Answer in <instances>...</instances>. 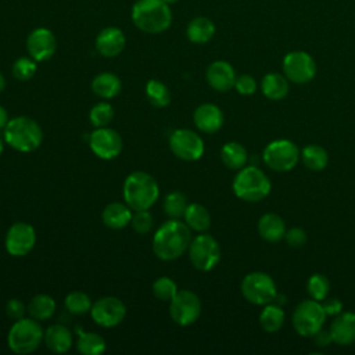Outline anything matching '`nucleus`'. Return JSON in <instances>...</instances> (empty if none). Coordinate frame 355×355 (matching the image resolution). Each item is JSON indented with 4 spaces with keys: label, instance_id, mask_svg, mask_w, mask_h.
I'll return each mask as SVG.
<instances>
[{
    "label": "nucleus",
    "instance_id": "1",
    "mask_svg": "<svg viewBox=\"0 0 355 355\" xmlns=\"http://www.w3.org/2000/svg\"><path fill=\"white\" fill-rule=\"evenodd\" d=\"M190 241V227L184 222L171 218L157 229L153 237V251L162 261H173L189 250Z\"/></svg>",
    "mask_w": 355,
    "mask_h": 355
},
{
    "label": "nucleus",
    "instance_id": "2",
    "mask_svg": "<svg viewBox=\"0 0 355 355\" xmlns=\"http://www.w3.org/2000/svg\"><path fill=\"white\" fill-rule=\"evenodd\" d=\"M132 21L143 32L161 33L172 24V11L164 0H137L132 7Z\"/></svg>",
    "mask_w": 355,
    "mask_h": 355
},
{
    "label": "nucleus",
    "instance_id": "3",
    "mask_svg": "<svg viewBox=\"0 0 355 355\" xmlns=\"http://www.w3.org/2000/svg\"><path fill=\"white\" fill-rule=\"evenodd\" d=\"M158 196V183L147 172H132L123 182V198L133 211L148 209L155 204Z\"/></svg>",
    "mask_w": 355,
    "mask_h": 355
},
{
    "label": "nucleus",
    "instance_id": "4",
    "mask_svg": "<svg viewBox=\"0 0 355 355\" xmlns=\"http://www.w3.org/2000/svg\"><path fill=\"white\" fill-rule=\"evenodd\" d=\"M42 128L29 116L12 118L4 128V141L19 153L35 151L42 144Z\"/></svg>",
    "mask_w": 355,
    "mask_h": 355
},
{
    "label": "nucleus",
    "instance_id": "5",
    "mask_svg": "<svg viewBox=\"0 0 355 355\" xmlns=\"http://www.w3.org/2000/svg\"><path fill=\"white\" fill-rule=\"evenodd\" d=\"M270 189L272 183L269 178L255 165H248L239 169V173L233 180L234 194L247 202L263 200L270 193Z\"/></svg>",
    "mask_w": 355,
    "mask_h": 355
},
{
    "label": "nucleus",
    "instance_id": "6",
    "mask_svg": "<svg viewBox=\"0 0 355 355\" xmlns=\"http://www.w3.org/2000/svg\"><path fill=\"white\" fill-rule=\"evenodd\" d=\"M44 337L42 326L36 319L22 318L15 320L7 334V344L15 354L25 355L37 349Z\"/></svg>",
    "mask_w": 355,
    "mask_h": 355
},
{
    "label": "nucleus",
    "instance_id": "7",
    "mask_svg": "<svg viewBox=\"0 0 355 355\" xmlns=\"http://www.w3.org/2000/svg\"><path fill=\"white\" fill-rule=\"evenodd\" d=\"M326 318L327 315L322 302L311 298L300 302L295 306L291 320L295 331L300 336L312 337L322 329Z\"/></svg>",
    "mask_w": 355,
    "mask_h": 355
},
{
    "label": "nucleus",
    "instance_id": "8",
    "mask_svg": "<svg viewBox=\"0 0 355 355\" xmlns=\"http://www.w3.org/2000/svg\"><path fill=\"white\" fill-rule=\"evenodd\" d=\"M243 297L254 305H266L275 301L277 288L275 280L265 272H251L244 276L240 286Z\"/></svg>",
    "mask_w": 355,
    "mask_h": 355
},
{
    "label": "nucleus",
    "instance_id": "9",
    "mask_svg": "<svg viewBox=\"0 0 355 355\" xmlns=\"http://www.w3.org/2000/svg\"><path fill=\"white\" fill-rule=\"evenodd\" d=\"M189 258L197 270L209 272L220 261L219 243L211 234L201 233L190 241Z\"/></svg>",
    "mask_w": 355,
    "mask_h": 355
},
{
    "label": "nucleus",
    "instance_id": "10",
    "mask_svg": "<svg viewBox=\"0 0 355 355\" xmlns=\"http://www.w3.org/2000/svg\"><path fill=\"white\" fill-rule=\"evenodd\" d=\"M300 157L298 147L286 139L270 141L262 153L263 162L277 172L291 171L298 164Z\"/></svg>",
    "mask_w": 355,
    "mask_h": 355
},
{
    "label": "nucleus",
    "instance_id": "11",
    "mask_svg": "<svg viewBox=\"0 0 355 355\" xmlns=\"http://www.w3.org/2000/svg\"><path fill=\"white\" fill-rule=\"evenodd\" d=\"M201 313V301L198 295L190 290H179L171 300L169 315L179 326L193 324Z\"/></svg>",
    "mask_w": 355,
    "mask_h": 355
},
{
    "label": "nucleus",
    "instance_id": "12",
    "mask_svg": "<svg viewBox=\"0 0 355 355\" xmlns=\"http://www.w3.org/2000/svg\"><path fill=\"white\" fill-rule=\"evenodd\" d=\"M283 72L290 82L304 85L311 82L316 75V64L306 51H290L283 58Z\"/></svg>",
    "mask_w": 355,
    "mask_h": 355
},
{
    "label": "nucleus",
    "instance_id": "13",
    "mask_svg": "<svg viewBox=\"0 0 355 355\" xmlns=\"http://www.w3.org/2000/svg\"><path fill=\"white\" fill-rule=\"evenodd\" d=\"M172 153L183 161H197L204 154V141L194 130L176 129L169 137Z\"/></svg>",
    "mask_w": 355,
    "mask_h": 355
},
{
    "label": "nucleus",
    "instance_id": "14",
    "mask_svg": "<svg viewBox=\"0 0 355 355\" xmlns=\"http://www.w3.org/2000/svg\"><path fill=\"white\" fill-rule=\"evenodd\" d=\"M90 315L98 326L114 327L125 319L126 306L116 297H101L92 305Z\"/></svg>",
    "mask_w": 355,
    "mask_h": 355
},
{
    "label": "nucleus",
    "instance_id": "15",
    "mask_svg": "<svg viewBox=\"0 0 355 355\" xmlns=\"http://www.w3.org/2000/svg\"><path fill=\"white\" fill-rule=\"evenodd\" d=\"M36 243V232L26 222H15L6 234V250L12 257L28 255Z\"/></svg>",
    "mask_w": 355,
    "mask_h": 355
},
{
    "label": "nucleus",
    "instance_id": "16",
    "mask_svg": "<svg viewBox=\"0 0 355 355\" xmlns=\"http://www.w3.org/2000/svg\"><path fill=\"white\" fill-rule=\"evenodd\" d=\"M90 150L101 159H112L122 151V139L119 133L108 126L97 128L89 136Z\"/></svg>",
    "mask_w": 355,
    "mask_h": 355
},
{
    "label": "nucleus",
    "instance_id": "17",
    "mask_svg": "<svg viewBox=\"0 0 355 355\" xmlns=\"http://www.w3.org/2000/svg\"><path fill=\"white\" fill-rule=\"evenodd\" d=\"M57 49L54 33L47 28L33 29L26 39V50L35 61H46L53 57Z\"/></svg>",
    "mask_w": 355,
    "mask_h": 355
},
{
    "label": "nucleus",
    "instance_id": "18",
    "mask_svg": "<svg viewBox=\"0 0 355 355\" xmlns=\"http://www.w3.org/2000/svg\"><path fill=\"white\" fill-rule=\"evenodd\" d=\"M205 78L208 85L216 92H229L234 87L236 82V72L234 68L223 60H216L211 62L207 68Z\"/></svg>",
    "mask_w": 355,
    "mask_h": 355
},
{
    "label": "nucleus",
    "instance_id": "19",
    "mask_svg": "<svg viewBox=\"0 0 355 355\" xmlns=\"http://www.w3.org/2000/svg\"><path fill=\"white\" fill-rule=\"evenodd\" d=\"M193 119L198 130L209 135L218 132L225 121L222 110L211 103H204L198 105L193 114Z\"/></svg>",
    "mask_w": 355,
    "mask_h": 355
},
{
    "label": "nucleus",
    "instance_id": "20",
    "mask_svg": "<svg viewBox=\"0 0 355 355\" xmlns=\"http://www.w3.org/2000/svg\"><path fill=\"white\" fill-rule=\"evenodd\" d=\"M126 44L123 32L116 26H108L100 31L96 37V49L103 57H116Z\"/></svg>",
    "mask_w": 355,
    "mask_h": 355
},
{
    "label": "nucleus",
    "instance_id": "21",
    "mask_svg": "<svg viewBox=\"0 0 355 355\" xmlns=\"http://www.w3.org/2000/svg\"><path fill=\"white\" fill-rule=\"evenodd\" d=\"M333 343L337 345H351L355 343V312H341L330 326Z\"/></svg>",
    "mask_w": 355,
    "mask_h": 355
},
{
    "label": "nucleus",
    "instance_id": "22",
    "mask_svg": "<svg viewBox=\"0 0 355 355\" xmlns=\"http://www.w3.org/2000/svg\"><path fill=\"white\" fill-rule=\"evenodd\" d=\"M46 347L54 354H65L72 347V333L64 324H53L47 327L43 337Z\"/></svg>",
    "mask_w": 355,
    "mask_h": 355
},
{
    "label": "nucleus",
    "instance_id": "23",
    "mask_svg": "<svg viewBox=\"0 0 355 355\" xmlns=\"http://www.w3.org/2000/svg\"><path fill=\"white\" fill-rule=\"evenodd\" d=\"M258 233L259 236L270 243H276L284 239L286 225L284 220L273 212L263 214L258 220Z\"/></svg>",
    "mask_w": 355,
    "mask_h": 355
},
{
    "label": "nucleus",
    "instance_id": "24",
    "mask_svg": "<svg viewBox=\"0 0 355 355\" xmlns=\"http://www.w3.org/2000/svg\"><path fill=\"white\" fill-rule=\"evenodd\" d=\"M103 222L110 229H123L130 223L132 211L128 204L122 202H111L108 204L101 214Z\"/></svg>",
    "mask_w": 355,
    "mask_h": 355
},
{
    "label": "nucleus",
    "instance_id": "25",
    "mask_svg": "<svg viewBox=\"0 0 355 355\" xmlns=\"http://www.w3.org/2000/svg\"><path fill=\"white\" fill-rule=\"evenodd\" d=\"M261 89L263 96H266L269 100H282L288 94L290 85L286 75L270 72L262 78Z\"/></svg>",
    "mask_w": 355,
    "mask_h": 355
},
{
    "label": "nucleus",
    "instance_id": "26",
    "mask_svg": "<svg viewBox=\"0 0 355 355\" xmlns=\"http://www.w3.org/2000/svg\"><path fill=\"white\" fill-rule=\"evenodd\" d=\"M122 83L112 72H101L92 80V90L101 98H112L121 92Z\"/></svg>",
    "mask_w": 355,
    "mask_h": 355
},
{
    "label": "nucleus",
    "instance_id": "27",
    "mask_svg": "<svg viewBox=\"0 0 355 355\" xmlns=\"http://www.w3.org/2000/svg\"><path fill=\"white\" fill-rule=\"evenodd\" d=\"M186 33L191 43L202 44V43L209 42L214 37L215 25L207 17H196L189 22Z\"/></svg>",
    "mask_w": 355,
    "mask_h": 355
},
{
    "label": "nucleus",
    "instance_id": "28",
    "mask_svg": "<svg viewBox=\"0 0 355 355\" xmlns=\"http://www.w3.org/2000/svg\"><path fill=\"white\" fill-rule=\"evenodd\" d=\"M220 159L229 169H241L248 161V153L244 146L237 141L226 143L220 150Z\"/></svg>",
    "mask_w": 355,
    "mask_h": 355
},
{
    "label": "nucleus",
    "instance_id": "29",
    "mask_svg": "<svg viewBox=\"0 0 355 355\" xmlns=\"http://www.w3.org/2000/svg\"><path fill=\"white\" fill-rule=\"evenodd\" d=\"M183 218H184V223L190 229L200 232V233L207 232L211 226V215H209L208 209L204 205L197 204V202L187 205Z\"/></svg>",
    "mask_w": 355,
    "mask_h": 355
},
{
    "label": "nucleus",
    "instance_id": "30",
    "mask_svg": "<svg viewBox=\"0 0 355 355\" xmlns=\"http://www.w3.org/2000/svg\"><path fill=\"white\" fill-rule=\"evenodd\" d=\"M284 323V311L280 305L266 304L259 315V324L266 333H276Z\"/></svg>",
    "mask_w": 355,
    "mask_h": 355
},
{
    "label": "nucleus",
    "instance_id": "31",
    "mask_svg": "<svg viewBox=\"0 0 355 355\" xmlns=\"http://www.w3.org/2000/svg\"><path fill=\"white\" fill-rule=\"evenodd\" d=\"M28 312L36 320H46L55 312V301L47 294H37L29 301Z\"/></svg>",
    "mask_w": 355,
    "mask_h": 355
},
{
    "label": "nucleus",
    "instance_id": "32",
    "mask_svg": "<svg viewBox=\"0 0 355 355\" xmlns=\"http://www.w3.org/2000/svg\"><path fill=\"white\" fill-rule=\"evenodd\" d=\"M301 159H302V164L308 169L322 171L326 168V165L329 162V155L323 147H320L318 144H309L302 148Z\"/></svg>",
    "mask_w": 355,
    "mask_h": 355
},
{
    "label": "nucleus",
    "instance_id": "33",
    "mask_svg": "<svg viewBox=\"0 0 355 355\" xmlns=\"http://www.w3.org/2000/svg\"><path fill=\"white\" fill-rule=\"evenodd\" d=\"M146 97L153 107L164 108L171 103V92L165 83L157 79H151L146 85Z\"/></svg>",
    "mask_w": 355,
    "mask_h": 355
},
{
    "label": "nucleus",
    "instance_id": "34",
    "mask_svg": "<svg viewBox=\"0 0 355 355\" xmlns=\"http://www.w3.org/2000/svg\"><path fill=\"white\" fill-rule=\"evenodd\" d=\"M76 348L83 355H100L105 351V340L93 331L82 333L76 343Z\"/></svg>",
    "mask_w": 355,
    "mask_h": 355
},
{
    "label": "nucleus",
    "instance_id": "35",
    "mask_svg": "<svg viewBox=\"0 0 355 355\" xmlns=\"http://www.w3.org/2000/svg\"><path fill=\"white\" fill-rule=\"evenodd\" d=\"M65 308L72 315H85L92 309V300L83 291H72L65 297Z\"/></svg>",
    "mask_w": 355,
    "mask_h": 355
},
{
    "label": "nucleus",
    "instance_id": "36",
    "mask_svg": "<svg viewBox=\"0 0 355 355\" xmlns=\"http://www.w3.org/2000/svg\"><path fill=\"white\" fill-rule=\"evenodd\" d=\"M186 196L180 191H172L164 198V211L172 219H179L184 215L187 208Z\"/></svg>",
    "mask_w": 355,
    "mask_h": 355
},
{
    "label": "nucleus",
    "instance_id": "37",
    "mask_svg": "<svg viewBox=\"0 0 355 355\" xmlns=\"http://www.w3.org/2000/svg\"><path fill=\"white\" fill-rule=\"evenodd\" d=\"M306 291L312 300L322 302L324 298H327L330 291L329 279L320 273L312 275L306 282Z\"/></svg>",
    "mask_w": 355,
    "mask_h": 355
},
{
    "label": "nucleus",
    "instance_id": "38",
    "mask_svg": "<svg viewBox=\"0 0 355 355\" xmlns=\"http://www.w3.org/2000/svg\"><path fill=\"white\" fill-rule=\"evenodd\" d=\"M89 119L93 126L96 128H105L108 126L114 119V108L111 104L101 101L97 103L89 114Z\"/></svg>",
    "mask_w": 355,
    "mask_h": 355
},
{
    "label": "nucleus",
    "instance_id": "39",
    "mask_svg": "<svg viewBox=\"0 0 355 355\" xmlns=\"http://www.w3.org/2000/svg\"><path fill=\"white\" fill-rule=\"evenodd\" d=\"M178 286L176 283L168 277V276H161L153 283V294L155 298L161 301H169L176 295L178 293Z\"/></svg>",
    "mask_w": 355,
    "mask_h": 355
},
{
    "label": "nucleus",
    "instance_id": "40",
    "mask_svg": "<svg viewBox=\"0 0 355 355\" xmlns=\"http://www.w3.org/2000/svg\"><path fill=\"white\" fill-rule=\"evenodd\" d=\"M36 61L32 57H19L12 64V75L18 80H29L36 73Z\"/></svg>",
    "mask_w": 355,
    "mask_h": 355
},
{
    "label": "nucleus",
    "instance_id": "41",
    "mask_svg": "<svg viewBox=\"0 0 355 355\" xmlns=\"http://www.w3.org/2000/svg\"><path fill=\"white\" fill-rule=\"evenodd\" d=\"M130 225L136 233L146 234L150 232V229L153 226V216L147 209L135 211V214H132Z\"/></svg>",
    "mask_w": 355,
    "mask_h": 355
},
{
    "label": "nucleus",
    "instance_id": "42",
    "mask_svg": "<svg viewBox=\"0 0 355 355\" xmlns=\"http://www.w3.org/2000/svg\"><path fill=\"white\" fill-rule=\"evenodd\" d=\"M234 89L243 96H250L257 90V80L251 75H240L236 78Z\"/></svg>",
    "mask_w": 355,
    "mask_h": 355
},
{
    "label": "nucleus",
    "instance_id": "43",
    "mask_svg": "<svg viewBox=\"0 0 355 355\" xmlns=\"http://www.w3.org/2000/svg\"><path fill=\"white\" fill-rule=\"evenodd\" d=\"M284 239H286L287 244L290 247H294V248L302 247L306 243V240H308L305 230L301 229V227H291V229L286 230Z\"/></svg>",
    "mask_w": 355,
    "mask_h": 355
},
{
    "label": "nucleus",
    "instance_id": "44",
    "mask_svg": "<svg viewBox=\"0 0 355 355\" xmlns=\"http://www.w3.org/2000/svg\"><path fill=\"white\" fill-rule=\"evenodd\" d=\"M4 311H6V315H7L10 319L18 320V319H22V318H24V315H25V312H26V306H25V304H24L21 300H18V298H11V300L7 301Z\"/></svg>",
    "mask_w": 355,
    "mask_h": 355
},
{
    "label": "nucleus",
    "instance_id": "45",
    "mask_svg": "<svg viewBox=\"0 0 355 355\" xmlns=\"http://www.w3.org/2000/svg\"><path fill=\"white\" fill-rule=\"evenodd\" d=\"M322 305L327 316H337L343 312V302L338 298H324Z\"/></svg>",
    "mask_w": 355,
    "mask_h": 355
},
{
    "label": "nucleus",
    "instance_id": "46",
    "mask_svg": "<svg viewBox=\"0 0 355 355\" xmlns=\"http://www.w3.org/2000/svg\"><path fill=\"white\" fill-rule=\"evenodd\" d=\"M313 341L318 347H327L333 340H331V334H330V330L326 331V330H319L318 333H315L313 336Z\"/></svg>",
    "mask_w": 355,
    "mask_h": 355
},
{
    "label": "nucleus",
    "instance_id": "47",
    "mask_svg": "<svg viewBox=\"0 0 355 355\" xmlns=\"http://www.w3.org/2000/svg\"><path fill=\"white\" fill-rule=\"evenodd\" d=\"M7 122H8L7 111H6V108L3 105H0V129H4Z\"/></svg>",
    "mask_w": 355,
    "mask_h": 355
},
{
    "label": "nucleus",
    "instance_id": "48",
    "mask_svg": "<svg viewBox=\"0 0 355 355\" xmlns=\"http://www.w3.org/2000/svg\"><path fill=\"white\" fill-rule=\"evenodd\" d=\"M6 89V78L3 76V73L0 72V93Z\"/></svg>",
    "mask_w": 355,
    "mask_h": 355
},
{
    "label": "nucleus",
    "instance_id": "49",
    "mask_svg": "<svg viewBox=\"0 0 355 355\" xmlns=\"http://www.w3.org/2000/svg\"><path fill=\"white\" fill-rule=\"evenodd\" d=\"M3 150H4V141H3V139L0 137V155H1V153H3Z\"/></svg>",
    "mask_w": 355,
    "mask_h": 355
},
{
    "label": "nucleus",
    "instance_id": "50",
    "mask_svg": "<svg viewBox=\"0 0 355 355\" xmlns=\"http://www.w3.org/2000/svg\"><path fill=\"white\" fill-rule=\"evenodd\" d=\"M165 3H168V4H173V3H176V1H179V0H164Z\"/></svg>",
    "mask_w": 355,
    "mask_h": 355
}]
</instances>
